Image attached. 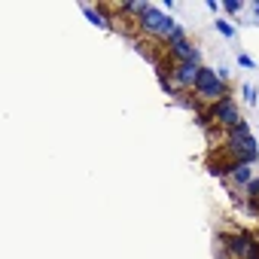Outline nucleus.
Listing matches in <instances>:
<instances>
[{
  "label": "nucleus",
  "instance_id": "f257e3e1",
  "mask_svg": "<svg viewBox=\"0 0 259 259\" xmlns=\"http://www.w3.org/2000/svg\"><path fill=\"white\" fill-rule=\"evenodd\" d=\"M135 25H138V31H141L144 37H156V40H162V43H165L177 28H180L174 16H168L162 7H153V4H150L138 19H135Z\"/></svg>",
  "mask_w": 259,
  "mask_h": 259
},
{
  "label": "nucleus",
  "instance_id": "f03ea898",
  "mask_svg": "<svg viewBox=\"0 0 259 259\" xmlns=\"http://www.w3.org/2000/svg\"><path fill=\"white\" fill-rule=\"evenodd\" d=\"M195 101L201 104V107H210V104H220L223 98H229L232 95V85L229 82H223L220 76H217V67H201V73H198V82H195Z\"/></svg>",
  "mask_w": 259,
  "mask_h": 259
},
{
  "label": "nucleus",
  "instance_id": "7ed1b4c3",
  "mask_svg": "<svg viewBox=\"0 0 259 259\" xmlns=\"http://www.w3.org/2000/svg\"><path fill=\"white\" fill-rule=\"evenodd\" d=\"M220 156L223 159H232V162L256 165L259 162V141L253 135L250 138H241V141H226V147H220Z\"/></svg>",
  "mask_w": 259,
  "mask_h": 259
},
{
  "label": "nucleus",
  "instance_id": "20e7f679",
  "mask_svg": "<svg viewBox=\"0 0 259 259\" xmlns=\"http://www.w3.org/2000/svg\"><path fill=\"white\" fill-rule=\"evenodd\" d=\"M207 113H210V119H213V125L220 128V132H229V128H235L241 122V104H238L235 95L223 98L220 104H210Z\"/></svg>",
  "mask_w": 259,
  "mask_h": 259
},
{
  "label": "nucleus",
  "instance_id": "39448f33",
  "mask_svg": "<svg viewBox=\"0 0 259 259\" xmlns=\"http://www.w3.org/2000/svg\"><path fill=\"white\" fill-rule=\"evenodd\" d=\"M217 244H220V259H247L253 238L247 232H229V235H220Z\"/></svg>",
  "mask_w": 259,
  "mask_h": 259
},
{
  "label": "nucleus",
  "instance_id": "423d86ee",
  "mask_svg": "<svg viewBox=\"0 0 259 259\" xmlns=\"http://www.w3.org/2000/svg\"><path fill=\"white\" fill-rule=\"evenodd\" d=\"M201 67H204V64H186V61H171V58H168V76H171L183 92H195V82H198Z\"/></svg>",
  "mask_w": 259,
  "mask_h": 259
},
{
  "label": "nucleus",
  "instance_id": "0eeeda50",
  "mask_svg": "<svg viewBox=\"0 0 259 259\" xmlns=\"http://www.w3.org/2000/svg\"><path fill=\"white\" fill-rule=\"evenodd\" d=\"M168 52V58L171 61H186V64H204L201 61V49L192 43V40H183V43H177V46H168L165 49Z\"/></svg>",
  "mask_w": 259,
  "mask_h": 259
},
{
  "label": "nucleus",
  "instance_id": "6e6552de",
  "mask_svg": "<svg viewBox=\"0 0 259 259\" xmlns=\"http://www.w3.org/2000/svg\"><path fill=\"white\" fill-rule=\"evenodd\" d=\"M147 7H150L147 0H125V4H119V7H116V13H119V16H135V19H138Z\"/></svg>",
  "mask_w": 259,
  "mask_h": 259
},
{
  "label": "nucleus",
  "instance_id": "1a4fd4ad",
  "mask_svg": "<svg viewBox=\"0 0 259 259\" xmlns=\"http://www.w3.org/2000/svg\"><path fill=\"white\" fill-rule=\"evenodd\" d=\"M253 135V128H250V122L247 119H241L235 128H229V132H223V141H241V138H250Z\"/></svg>",
  "mask_w": 259,
  "mask_h": 259
},
{
  "label": "nucleus",
  "instance_id": "9d476101",
  "mask_svg": "<svg viewBox=\"0 0 259 259\" xmlns=\"http://www.w3.org/2000/svg\"><path fill=\"white\" fill-rule=\"evenodd\" d=\"M241 98H244L247 107H256V104H259V92H256V85H253V82H244V85H241Z\"/></svg>",
  "mask_w": 259,
  "mask_h": 259
},
{
  "label": "nucleus",
  "instance_id": "9b49d317",
  "mask_svg": "<svg viewBox=\"0 0 259 259\" xmlns=\"http://www.w3.org/2000/svg\"><path fill=\"white\" fill-rule=\"evenodd\" d=\"M213 28L220 31V37H226V40H232L235 37V22H229V19H217L213 22Z\"/></svg>",
  "mask_w": 259,
  "mask_h": 259
},
{
  "label": "nucleus",
  "instance_id": "f8f14e48",
  "mask_svg": "<svg viewBox=\"0 0 259 259\" xmlns=\"http://www.w3.org/2000/svg\"><path fill=\"white\" fill-rule=\"evenodd\" d=\"M223 10L229 16H241L244 13V4H241V0H223Z\"/></svg>",
  "mask_w": 259,
  "mask_h": 259
},
{
  "label": "nucleus",
  "instance_id": "ddd939ff",
  "mask_svg": "<svg viewBox=\"0 0 259 259\" xmlns=\"http://www.w3.org/2000/svg\"><path fill=\"white\" fill-rule=\"evenodd\" d=\"M244 198H247V201H259V177L244 189Z\"/></svg>",
  "mask_w": 259,
  "mask_h": 259
},
{
  "label": "nucleus",
  "instance_id": "4468645a",
  "mask_svg": "<svg viewBox=\"0 0 259 259\" xmlns=\"http://www.w3.org/2000/svg\"><path fill=\"white\" fill-rule=\"evenodd\" d=\"M238 64H241V67H247V70H256V61H253L247 52H238Z\"/></svg>",
  "mask_w": 259,
  "mask_h": 259
},
{
  "label": "nucleus",
  "instance_id": "2eb2a0df",
  "mask_svg": "<svg viewBox=\"0 0 259 259\" xmlns=\"http://www.w3.org/2000/svg\"><path fill=\"white\" fill-rule=\"evenodd\" d=\"M250 16H253V19H250V25H253V28H259V0H253V4H250Z\"/></svg>",
  "mask_w": 259,
  "mask_h": 259
},
{
  "label": "nucleus",
  "instance_id": "dca6fc26",
  "mask_svg": "<svg viewBox=\"0 0 259 259\" xmlns=\"http://www.w3.org/2000/svg\"><path fill=\"white\" fill-rule=\"evenodd\" d=\"M247 259H259V238H253V244H250V253H247Z\"/></svg>",
  "mask_w": 259,
  "mask_h": 259
},
{
  "label": "nucleus",
  "instance_id": "f3484780",
  "mask_svg": "<svg viewBox=\"0 0 259 259\" xmlns=\"http://www.w3.org/2000/svg\"><path fill=\"white\" fill-rule=\"evenodd\" d=\"M162 10H165V13H168V16H171V13H174V10H177V0H165V4H162Z\"/></svg>",
  "mask_w": 259,
  "mask_h": 259
}]
</instances>
